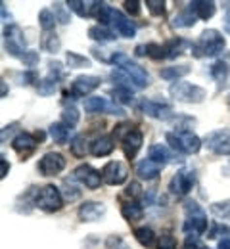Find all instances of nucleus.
<instances>
[{
  "label": "nucleus",
  "instance_id": "nucleus-1",
  "mask_svg": "<svg viewBox=\"0 0 230 249\" xmlns=\"http://www.w3.org/2000/svg\"><path fill=\"white\" fill-rule=\"evenodd\" d=\"M227 46V40L217 29H205L197 36L196 42H192V54L196 58H211L219 56Z\"/></svg>",
  "mask_w": 230,
  "mask_h": 249
},
{
  "label": "nucleus",
  "instance_id": "nucleus-2",
  "mask_svg": "<svg viewBox=\"0 0 230 249\" xmlns=\"http://www.w3.org/2000/svg\"><path fill=\"white\" fill-rule=\"evenodd\" d=\"M169 146L173 152L178 154H197L201 150V140L192 130H177V132H167L165 134Z\"/></svg>",
  "mask_w": 230,
  "mask_h": 249
},
{
  "label": "nucleus",
  "instance_id": "nucleus-3",
  "mask_svg": "<svg viewBox=\"0 0 230 249\" xmlns=\"http://www.w3.org/2000/svg\"><path fill=\"white\" fill-rule=\"evenodd\" d=\"M111 63H115L117 67H121V69L131 77L136 89H146V87L150 85V75H148V71H146L142 65H138L136 62H132L127 54H123V52H115L113 58H111Z\"/></svg>",
  "mask_w": 230,
  "mask_h": 249
},
{
  "label": "nucleus",
  "instance_id": "nucleus-4",
  "mask_svg": "<svg viewBox=\"0 0 230 249\" xmlns=\"http://www.w3.org/2000/svg\"><path fill=\"white\" fill-rule=\"evenodd\" d=\"M184 211H186V220H184V226L182 230L188 234V236H199L203 232H207V217L203 213V209L197 205V201L190 199L184 203Z\"/></svg>",
  "mask_w": 230,
  "mask_h": 249
},
{
  "label": "nucleus",
  "instance_id": "nucleus-5",
  "mask_svg": "<svg viewBox=\"0 0 230 249\" xmlns=\"http://www.w3.org/2000/svg\"><path fill=\"white\" fill-rule=\"evenodd\" d=\"M169 94L177 102H184V104H201L205 100V96H207V92L201 87L186 83V81H175L169 87Z\"/></svg>",
  "mask_w": 230,
  "mask_h": 249
},
{
  "label": "nucleus",
  "instance_id": "nucleus-6",
  "mask_svg": "<svg viewBox=\"0 0 230 249\" xmlns=\"http://www.w3.org/2000/svg\"><path fill=\"white\" fill-rule=\"evenodd\" d=\"M35 205L42 211H48V213H54V211H60L64 207V196H62V190L56 188L54 184H46L36 192V197H35Z\"/></svg>",
  "mask_w": 230,
  "mask_h": 249
},
{
  "label": "nucleus",
  "instance_id": "nucleus-7",
  "mask_svg": "<svg viewBox=\"0 0 230 249\" xmlns=\"http://www.w3.org/2000/svg\"><path fill=\"white\" fill-rule=\"evenodd\" d=\"M4 48L12 58H23L25 56V38H23V31L18 25H6L4 27Z\"/></svg>",
  "mask_w": 230,
  "mask_h": 249
},
{
  "label": "nucleus",
  "instance_id": "nucleus-8",
  "mask_svg": "<svg viewBox=\"0 0 230 249\" xmlns=\"http://www.w3.org/2000/svg\"><path fill=\"white\" fill-rule=\"evenodd\" d=\"M203 144L217 156H230V128H217L205 134Z\"/></svg>",
  "mask_w": 230,
  "mask_h": 249
},
{
  "label": "nucleus",
  "instance_id": "nucleus-9",
  "mask_svg": "<svg viewBox=\"0 0 230 249\" xmlns=\"http://www.w3.org/2000/svg\"><path fill=\"white\" fill-rule=\"evenodd\" d=\"M196 184V173L192 169H180L177 171V175L171 178L169 182V190L175 196H186Z\"/></svg>",
  "mask_w": 230,
  "mask_h": 249
},
{
  "label": "nucleus",
  "instance_id": "nucleus-10",
  "mask_svg": "<svg viewBox=\"0 0 230 249\" xmlns=\"http://www.w3.org/2000/svg\"><path fill=\"white\" fill-rule=\"evenodd\" d=\"M129 177V169L125 163L121 161H109L106 163V167L102 169V180L109 186H119L127 180Z\"/></svg>",
  "mask_w": 230,
  "mask_h": 249
},
{
  "label": "nucleus",
  "instance_id": "nucleus-11",
  "mask_svg": "<svg viewBox=\"0 0 230 249\" xmlns=\"http://www.w3.org/2000/svg\"><path fill=\"white\" fill-rule=\"evenodd\" d=\"M66 157L62 156V154L48 152L38 161V171H40L42 177H54V175H60L66 169Z\"/></svg>",
  "mask_w": 230,
  "mask_h": 249
},
{
  "label": "nucleus",
  "instance_id": "nucleus-12",
  "mask_svg": "<svg viewBox=\"0 0 230 249\" xmlns=\"http://www.w3.org/2000/svg\"><path fill=\"white\" fill-rule=\"evenodd\" d=\"M73 180L83 182L85 186L90 188V190H96V188L104 182V180H102V173H98L96 169H92L90 165H79V167L73 171Z\"/></svg>",
  "mask_w": 230,
  "mask_h": 249
},
{
  "label": "nucleus",
  "instance_id": "nucleus-13",
  "mask_svg": "<svg viewBox=\"0 0 230 249\" xmlns=\"http://www.w3.org/2000/svg\"><path fill=\"white\" fill-rule=\"evenodd\" d=\"M100 77L96 75H79L73 83H71V92L75 96H88L92 90H96L100 87Z\"/></svg>",
  "mask_w": 230,
  "mask_h": 249
},
{
  "label": "nucleus",
  "instance_id": "nucleus-14",
  "mask_svg": "<svg viewBox=\"0 0 230 249\" xmlns=\"http://www.w3.org/2000/svg\"><path fill=\"white\" fill-rule=\"evenodd\" d=\"M142 111L154 119H161V121H167L173 117V107L167 106V104H161V102H154V100H144L140 104Z\"/></svg>",
  "mask_w": 230,
  "mask_h": 249
},
{
  "label": "nucleus",
  "instance_id": "nucleus-15",
  "mask_svg": "<svg viewBox=\"0 0 230 249\" xmlns=\"http://www.w3.org/2000/svg\"><path fill=\"white\" fill-rule=\"evenodd\" d=\"M106 215V205L100 201H85L79 207V218L83 222H96Z\"/></svg>",
  "mask_w": 230,
  "mask_h": 249
},
{
  "label": "nucleus",
  "instance_id": "nucleus-16",
  "mask_svg": "<svg viewBox=\"0 0 230 249\" xmlns=\"http://www.w3.org/2000/svg\"><path fill=\"white\" fill-rule=\"evenodd\" d=\"M111 25L115 27V31L119 33L121 36H125V38H134V35H136V25L132 23L123 12H119V10H113Z\"/></svg>",
  "mask_w": 230,
  "mask_h": 249
},
{
  "label": "nucleus",
  "instance_id": "nucleus-17",
  "mask_svg": "<svg viewBox=\"0 0 230 249\" xmlns=\"http://www.w3.org/2000/svg\"><path fill=\"white\" fill-rule=\"evenodd\" d=\"M36 144H38V140H36V136L33 134H29V132H19L14 140H12V146H14V150L19 154V156H29L31 152H33L35 148H36Z\"/></svg>",
  "mask_w": 230,
  "mask_h": 249
},
{
  "label": "nucleus",
  "instance_id": "nucleus-18",
  "mask_svg": "<svg viewBox=\"0 0 230 249\" xmlns=\"http://www.w3.org/2000/svg\"><path fill=\"white\" fill-rule=\"evenodd\" d=\"M197 14L194 12V8L188 4L184 10H180L175 18H173V27H178V29H188V27H194L197 23Z\"/></svg>",
  "mask_w": 230,
  "mask_h": 249
},
{
  "label": "nucleus",
  "instance_id": "nucleus-19",
  "mask_svg": "<svg viewBox=\"0 0 230 249\" xmlns=\"http://www.w3.org/2000/svg\"><path fill=\"white\" fill-rule=\"evenodd\" d=\"M140 148H142V132L132 128L131 132L123 138V152H125V156L129 157V159H132L140 152Z\"/></svg>",
  "mask_w": 230,
  "mask_h": 249
},
{
  "label": "nucleus",
  "instance_id": "nucleus-20",
  "mask_svg": "<svg viewBox=\"0 0 230 249\" xmlns=\"http://www.w3.org/2000/svg\"><path fill=\"white\" fill-rule=\"evenodd\" d=\"M161 169H163L161 165H158L156 161H152V159L148 157V159H142V161L136 165V175H138L142 180H154V178H158V175H159Z\"/></svg>",
  "mask_w": 230,
  "mask_h": 249
},
{
  "label": "nucleus",
  "instance_id": "nucleus-21",
  "mask_svg": "<svg viewBox=\"0 0 230 249\" xmlns=\"http://www.w3.org/2000/svg\"><path fill=\"white\" fill-rule=\"evenodd\" d=\"M115 144H113V138L111 136H100L94 140V144H90V154L96 157H106L113 152Z\"/></svg>",
  "mask_w": 230,
  "mask_h": 249
},
{
  "label": "nucleus",
  "instance_id": "nucleus-22",
  "mask_svg": "<svg viewBox=\"0 0 230 249\" xmlns=\"http://www.w3.org/2000/svg\"><path fill=\"white\" fill-rule=\"evenodd\" d=\"M83 107L87 113H104L109 109V104L104 96H88V98H85Z\"/></svg>",
  "mask_w": 230,
  "mask_h": 249
},
{
  "label": "nucleus",
  "instance_id": "nucleus-23",
  "mask_svg": "<svg viewBox=\"0 0 230 249\" xmlns=\"http://www.w3.org/2000/svg\"><path fill=\"white\" fill-rule=\"evenodd\" d=\"M190 6L194 8L199 19H209L217 12V4L213 0H196V2H190Z\"/></svg>",
  "mask_w": 230,
  "mask_h": 249
},
{
  "label": "nucleus",
  "instance_id": "nucleus-24",
  "mask_svg": "<svg viewBox=\"0 0 230 249\" xmlns=\"http://www.w3.org/2000/svg\"><path fill=\"white\" fill-rule=\"evenodd\" d=\"M165 58H169V60H173V58H177V56H180L188 46H192L188 40H184V38H171L169 42H165Z\"/></svg>",
  "mask_w": 230,
  "mask_h": 249
},
{
  "label": "nucleus",
  "instance_id": "nucleus-25",
  "mask_svg": "<svg viewBox=\"0 0 230 249\" xmlns=\"http://www.w3.org/2000/svg\"><path fill=\"white\" fill-rule=\"evenodd\" d=\"M148 157H150L152 161H156L158 165H161V167H165L167 163H171V161H173V156H171V152L165 148L163 144H154V146H150Z\"/></svg>",
  "mask_w": 230,
  "mask_h": 249
},
{
  "label": "nucleus",
  "instance_id": "nucleus-26",
  "mask_svg": "<svg viewBox=\"0 0 230 249\" xmlns=\"http://www.w3.org/2000/svg\"><path fill=\"white\" fill-rule=\"evenodd\" d=\"M88 36H90L92 40L100 42V44H104V42H111V40L117 38L115 33L111 31L109 27H104V25H92V27L88 29Z\"/></svg>",
  "mask_w": 230,
  "mask_h": 249
},
{
  "label": "nucleus",
  "instance_id": "nucleus-27",
  "mask_svg": "<svg viewBox=\"0 0 230 249\" xmlns=\"http://www.w3.org/2000/svg\"><path fill=\"white\" fill-rule=\"evenodd\" d=\"M48 132L56 144H66L69 140V134H71V126H67L66 123H52Z\"/></svg>",
  "mask_w": 230,
  "mask_h": 249
},
{
  "label": "nucleus",
  "instance_id": "nucleus-28",
  "mask_svg": "<svg viewBox=\"0 0 230 249\" xmlns=\"http://www.w3.org/2000/svg\"><path fill=\"white\" fill-rule=\"evenodd\" d=\"M134 238H136V242H138L140 246H144V248H152V246L156 244V232H154L152 228H148V226L136 228V230H134Z\"/></svg>",
  "mask_w": 230,
  "mask_h": 249
},
{
  "label": "nucleus",
  "instance_id": "nucleus-29",
  "mask_svg": "<svg viewBox=\"0 0 230 249\" xmlns=\"http://www.w3.org/2000/svg\"><path fill=\"white\" fill-rule=\"evenodd\" d=\"M69 148H71V154H73L75 157H85L88 152H90V146H88V140H87L85 134L75 136V138L71 140Z\"/></svg>",
  "mask_w": 230,
  "mask_h": 249
},
{
  "label": "nucleus",
  "instance_id": "nucleus-30",
  "mask_svg": "<svg viewBox=\"0 0 230 249\" xmlns=\"http://www.w3.org/2000/svg\"><path fill=\"white\" fill-rule=\"evenodd\" d=\"M121 215L125 217V220L134 222V220H140V218H142V215H144V209H142V205H140V203L131 201V203H125V205L121 207Z\"/></svg>",
  "mask_w": 230,
  "mask_h": 249
},
{
  "label": "nucleus",
  "instance_id": "nucleus-31",
  "mask_svg": "<svg viewBox=\"0 0 230 249\" xmlns=\"http://www.w3.org/2000/svg\"><path fill=\"white\" fill-rule=\"evenodd\" d=\"M92 4L94 2H83V0H69L67 8L75 12L79 18H90L92 16Z\"/></svg>",
  "mask_w": 230,
  "mask_h": 249
},
{
  "label": "nucleus",
  "instance_id": "nucleus-32",
  "mask_svg": "<svg viewBox=\"0 0 230 249\" xmlns=\"http://www.w3.org/2000/svg\"><path fill=\"white\" fill-rule=\"evenodd\" d=\"M190 73V67L188 65H173V67H165L161 69V79L165 81H177V79H180V77H184V75H188Z\"/></svg>",
  "mask_w": 230,
  "mask_h": 249
},
{
  "label": "nucleus",
  "instance_id": "nucleus-33",
  "mask_svg": "<svg viewBox=\"0 0 230 249\" xmlns=\"http://www.w3.org/2000/svg\"><path fill=\"white\" fill-rule=\"evenodd\" d=\"M56 21H58V19H56V14H54L52 10H40V12H38V23H40V27H42L44 33L54 31Z\"/></svg>",
  "mask_w": 230,
  "mask_h": 249
},
{
  "label": "nucleus",
  "instance_id": "nucleus-34",
  "mask_svg": "<svg viewBox=\"0 0 230 249\" xmlns=\"http://www.w3.org/2000/svg\"><path fill=\"white\" fill-rule=\"evenodd\" d=\"M42 48H44L46 52H50V54H56V52H60V48H62V42H60L58 35H56L54 31L44 33V38H42Z\"/></svg>",
  "mask_w": 230,
  "mask_h": 249
},
{
  "label": "nucleus",
  "instance_id": "nucleus-35",
  "mask_svg": "<svg viewBox=\"0 0 230 249\" xmlns=\"http://www.w3.org/2000/svg\"><path fill=\"white\" fill-rule=\"evenodd\" d=\"M211 75H213V79L215 81H219V83H225L227 81V77H229L230 73V67L227 62H223V60H219V62H215L211 65Z\"/></svg>",
  "mask_w": 230,
  "mask_h": 249
},
{
  "label": "nucleus",
  "instance_id": "nucleus-36",
  "mask_svg": "<svg viewBox=\"0 0 230 249\" xmlns=\"http://www.w3.org/2000/svg\"><path fill=\"white\" fill-rule=\"evenodd\" d=\"M66 62H67V65H69L71 69L90 67V60H88V58H85V56H81V54H77V52H71V50L66 54Z\"/></svg>",
  "mask_w": 230,
  "mask_h": 249
},
{
  "label": "nucleus",
  "instance_id": "nucleus-37",
  "mask_svg": "<svg viewBox=\"0 0 230 249\" xmlns=\"http://www.w3.org/2000/svg\"><path fill=\"white\" fill-rule=\"evenodd\" d=\"M211 213L217 218H223V220H230V199L225 201H215L211 203Z\"/></svg>",
  "mask_w": 230,
  "mask_h": 249
},
{
  "label": "nucleus",
  "instance_id": "nucleus-38",
  "mask_svg": "<svg viewBox=\"0 0 230 249\" xmlns=\"http://www.w3.org/2000/svg\"><path fill=\"white\" fill-rule=\"evenodd\" d=\"M111 96L119 104H132V100H134L132 90L131 89H125V87H113L111 89Z\"/></svg>",
  "mask_w": 230,
  "mask_h": 249
},
{
  "label": "nucleus",
  "instance_id": "nucleus-39",
  "mask_svg": "<svg viewBox=\"0 0 230 249\" xmlns=\"http://www.w3.org/2000/svg\"><path fill=\"white\" fill-rule=\"evenodd\" d=\"M111 81H115L117 87H125V89H131V90H132V87H134L132 79L121 69V67H115V69L111 71Z\"/></svg>",
  "mask_w": 230,
  "mask_h": 249
},
{
  "label": "nucleus",
  "instance_id": "nucleus-40",
  "mask_svg": "<svg viewBox=\"0 0 230 249\" xmlns=\"http://www.w3.org/2000/svg\"><path fill=\"white\" fill-rule=\"evenodd\" d=\"M79 109L75 107V106H66L64 107V111H62V123H66L67 126H75V124L79 123Z\"/></svg>",
  "mask_w": 230,
  "mask_h": 249
},
{
  "label": "nucleus",
  "instance_id": "nucleus-41",
  "mask_svg": "<svg viewBox=\"0 0 230 249\" xmlns=\"http://www.w3.org/2000/svg\"><path fill=\"white\" fill-rule=\"evenodd\" d=\"M52 6H54V14H56V19H58L60 23L67 25V23L71 21V18H69V8H67V4H64V2H54Z\"/></svg>",
  "mask_w": 230,
  "mask_h": 249
},
{
  "label": "nucleus",
  "instance_id": "nucleus-42",
  "mask_svg": "<svg viewBox=\"0 0 230 249\" xmlns=\"http://www.w3.org/2000/svg\"><path fill=\"white\" fill-rule=\"evenodd\" d=\"M56 87H58V81H54V79H50V77H46V79H42V81L36 83L38 94H42V96H50V94H54Z\"/></svg>",
  "mask_w": 230,
  "mask_h": 249
},
{
  "label": "nucleus",
  "instance_id": "nucleus-43",
  "mask_svg": "<svg viewBox=\"0 0 230 249\" xmlns=\"http://www.w3.org/2000/svg\"><path fill=\"white\" fill-rule=\"evenodd\" d=\"M146 56H150L152 60H161V58H165V46L156 44V42L146 44Z\"/></svg>",
  "mask_w": 230,
  "mask_h": 249
},
{
  "label": "nucleus",
  "instance_id": "nucleus-44",
  "mask_svg": "<svg viewBox=\"0 0 230 249\" xmlns=\"http://www.w3.org/2000/svg\"><path fill=\"white\" fill-rule=\"evenodd\" d=\"M62 196H64L66 201H75V199H79L81 190L77 186H73L71 182H66V184H64V190H62Z\"/></svg>",
  "mask_w": 230,
  "mask_h": 249
},
{
  "label": "nucleus",
  "instance_id": "nucleus-45",
  "mask_svg": "<svg viewBox=\"0 0 230 249\" xmlns=\"http://www.w3.org/2000/svg\"><path fill=\"white\" fill-rule=\"evenodd\" d=\"M106 249H131V246L121 236H109L106 240Z\"/></svg>",
  "mask_w": 230,
  "mask_h": 249
},
{
  "label": "nucleus",
  "instance_id": "nucleus-46",
  "mask_svg": "<svg viewBox=\"0 0 230 249\" xmlns=\"http://www.w3.org/2000/svg\"><path fill=\"white\" fill-rule=\"evenodd\" d=\"M146 6H148V10H150L154 16H163L165 14L163 0H146Z\"/></svg>",
  "mask_w": 230,
  "mask_h": 249
},
{
  "label": "nucleus",
  "instance_id": "nucleus-47",
  "mask_svg": "<svg viewBox=\"0 0 230 249\" xmlns=\"http://www.w3.org/2000/svg\"><path fill=\"white\" fill-rule=\"evenodd\" d=\"M21 62H23L25 67H35V65H38V62H40V56H38V52H35V50H27L25 56L21 58Z\"/></svg>",
  "mask_w": 230,
  "mask_h": 249
},
{
  "label": "nucleus",
  "instance_id": "nucleus-48",
  "mask_svg": "<svg viewBox=\"0 0 230 249\" xmlns=\"http://www.w3.org/2000/svg\"><path fill=\"white\" fill-rule=\"evenodd\" d=\"M158 249H177V240H175L171 234H163V236L159 238Z\"/></svg>",
  "mask_w": 230,
  "mask_h": 249
},
{
  "label": "nucleus",
  "instance_id": "nucleus-49",
  "mask_svg": "<svg viewBox=\"0 0 230 249\" xmlns=\"http://www.w3.org/2000/svg\"><path fill=\"white\" fill-rule=\"evenodd\" d=\"M219 234H227L230 236V226H225V224H215L211 230H209V234H207V238H211V240H215Z\"/></svg>",
  "mask_w": 230,
  "mask_h": 249
},
{
  "label": "nucleus",
  "instance_id": "nucleus-50",
  "mask_svg": "<svg viewBox=\"0 0 230 249\" xmlns=\"http://www.w3.org/2000/svg\"><path fill=\"white\" fill-rule=\"evenodd\" d=\"M125 12L129 16H138L140 14V2L138 0H125Z\"/></svg>",
  "mask_w": 230,
  "mask_h": 249
},
{
  "label": "nucleus",
  "instance_id": "nucleus-51",
  "mask_svg": "<svg viewBox=\"0 0 230 249\" xmlns=\"http://www.w3.org/2000/svg\"><path fill=\"white\" fill-rule=\"evenodd\" d=\"M18 79H19V85H31L36 81V75H35L33 71H25V73H18L16 75Z\"/></svg>",
  "mask_w": 230,
  "mask_h": 249
},
{
  "label": "nucleus",
  "instance_id": "nucleus-52",
  "mask_svg": "<svg viewBox=\"0 0 230 249\" xmlns=\"http://www.w3.org/2000/svg\"><path fill=\"white\" fill-rule=\"evenodd\" d=\"M18 126H19V123H10V124H6L4 128H2V134H0V140L2 142H6V138H10L16 130H18Z\"/></svg>",
  "mask_w": 230,
  "mask_h": 249
},
{
  "label": "nucleus",
  "instance_id": "nucleus-53",
  "mask_svg": "<svg viewBox=\"0 0 230 249\" xmlns=\"http://www.w3.org/2000/svg\"><path fill=\"white\" fill-rule=\"evenodd\" d=\"M184 249H207V248L199 244L197 236H188L186 238V244H184Z\"/></svg>",
  "mask_w": 230,
  "mask_h": 249
},
{
  "label": "nucleus",
  "instance_id": "nucleus-54",
  "mask_svg": "<svg viewBox=\"0 0 230 249\" xmlns=\"http://www.w3.org/2000/svg\"><path fill=\"white\" fill-rule=\"evenodd\" d=\"M140 190H142V188H140L138 182H131L129 186L125 188V194H127L129 197H138V196H140Z\"/></svg>",
  "mask_w": 230,
  "mask_h": 249
},
{
  "label": "nucleus",
  "instance_id": "nucleus-55",
  "mask_svg": "<svg viewBox=\"0 0 230 249\" xmlns=\"http://www.w3.org/2000/svg\"><path fill=\"white\" fill-rule=\"evenodd\" d=\"M223 27H225V31L230 35V2L225 6V19H223Z\"/></svg>",
  "mask_w": 230,
  "mask_h": 249
},
{
  "label": "nucleus",
  "instance_id": "nucleus-56",
  "mask_svg": "<svg viewBox=\"0 0 230 249\" xmlns=\"http://www.w3.org/2000/svg\"><path fill=\"white\" fill-rule=\"evenodd\" d=\"M0 165H2V167H0V178H6V177H8V171H10V163L6 161V157L4 156H2Z\"/></svg>",
  "mask_w": 230,
  "mask_h": 249
},
{
  "label": "nucleus",
  "instance_id": "nucleus-57",
  "mask_svg": "<svg viewBox=\"0 0 230 249\" xmlns=\"http://www.w3.org/2000/svg\"><path fill=\"white\" fill-rule=\"evenodd\" d=\"M134 54H136V56H146V44L136 46V48H134Z\"/></svg>",
  "mask_w": 230,
  "mask_h": 249
},
{
  "label": "nucleus",
  "instance_id": "nucleus-58",
  "mask_svg": "<svg viewBox=\"0 0 230 249\" xmlns=\"http://www.w3.org/2000/svg\"><path fill=\"white\" fill-rule=\"evenodd\" d=\"M219 249H230V238H223L219 242Z\"/></svg>",
  "mask_w": 230,
  "mask_h": 249
},
{
  "label": "nucleus",
  "instance_id": "nucleus-59",
  "mask_svg": "<svg viewBox=\"0 0 230 249\" xmlns=\"http://www.w3.org/2000/svg\"><path fill=\"white\" fill-rule=\"evenodd\" d=\"M6 96V83H2V98Z\"/></svg>",
  "mask_w": 230,
  "mask_h": 249
},
{
  "label": "nucleus",
  "instance_id": "nucleus-60",
  "mask_svg": "<svg viewBox=\"0 0 230 249\" xmlns=\"http://www.w3.org/2000/svg\"><path fill=\"white\" fill-rule=\"evenodd\" d=\"M229 104H230V94H229Z\"/></svg>",
  "mask_w": 230,
  "mask_h": 249
}]
</instances>
